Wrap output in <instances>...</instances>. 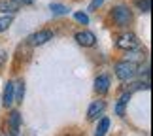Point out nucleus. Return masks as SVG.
<instances>
[{
	"instance_id": "f257e3e1",
	"label": "nucleus",
	"mask_w": 153,
	"mask_h": 136,
	"mask_svg": "<svg viewBox=\"0 0 153 136\" xmlns=\"http://www.w3.org/2000/svg\"><path fill=\"white\" fill-rule=\"evenodd\" d=\"M114 70H115V76H117V80H121V81H131L134 76L138 74V66L134 62H131V61H119V62H115V66H114Z\"/></svg>"
},
{
	"instance_id": "f03ea898",
	"label": "nucleus",
	"mask_w": 153,
	"mask_h": 136,
	"mask_svg": "<svg viewBox=\"0 0 153 136\" xmlns=\"http://www.w3.org/2000/svg\"><path fill=\"white\" fill-rule=\"evenodd\" d=\"M111 19H114L115 27H121L125 28L132 23V13L131 10L127 8V6H115L114 10H111Z\"/></svg>"
},
{
	"instance_id": "7ed1b4c3",
	"label": "nucleus",
	"mask_w": 153,
	"mask_h": 136,
	"mask_svg": "<svg viewBox=\"0 0 153 136\" xmlns=\"http://www.w3.org/2000/svg\"><path fill=\"white\" fill-rule=\"evenodd\" d=\"M115 45L119 47V49L132 51V49H136L140 45V40H138L136 34H132V32H123V34H119V36L115 38Z\"/></svg>"
},
{
	"instance_id": "20e7f679",
	"label": "nucleus",
	"mask_w": 153,
	"mask_h": 136,
	"mask_svg": "<svg viewBox=\"0 0 153 136\" xmlns=\"http://www.w3.org/2000/svg\"><path fill=\"white\" fill-rule=\"evenodd\" d=\"M49 40H53V32L51 30H38V32H34L28 36V44L30 45H44V44H48Z\"/></svg>"
},
{
	"instance_id": "39448f33",
	"label": "nucleus",
	"mask_w": 153,
	"mask_h": 136,
	"mask_svg": "<svg viewBox=\"0 0 153 136\" xmlns=\"http://www.w3.org/2000/svg\"><path fill=\"white\" fill-rule=\"evenodd\" d=\"M74 38H76V42L79 45H83V47H93L97 44V36L91 30H79V32L74 34Z\"/></svg>"
},
{
	"instance_id": "423d86ee",
	"label": "nucleus",
	"mask_w": 153,
	"mask_h": 136,
	"mask_svg": "<svg viewBox=\"0 0 153 136\" xmlns=\"http://www.w3.org/2000/svg\"><path fill=\"white\" fill-rule=\"evenodd\" d=\"M8 127H10L11 136H17V132H19V129H21V114L17 110H13L8 115Z\"/></svg>"
},
{
	"instance_id": "0eeeda50",
	"label": "nucleus",
	"mask_w": 153,
	"mask_h": 136,
	"mask_svg": "<svg viewBox=\"0 0 153 136\" xmlns=\"http://www.w3.org/2000/svg\"><path fill=\"white\" fill-rule=\"evenodd\" d=\"M104 108H106V102H104V100H95V102L89 106V110H87V119H89V121L97 119V117L104 111Z\"/></svg>"
},
{
	"instance_id": "6e6552de",
	"label": "nucleus",
	"mask_w": 153,
	"mask_h": 136,
	"mask_svg": "<svg viewBox=\"0 0 153 136\" xmlns=\"http://www.w3.org/2000/svg\"><path fill=\"white\" fill-rule=\"evenodd\" d=\"M95 91L98 94H106L110 91V76H106V74L98 76V78L95 80Z\"/></svg>"
},
{
	"instance_id": "1a4fd4ad",
	"label": "nucleus",
	"mask_w": 153,
	"mask_h": 136,
	"mask_svg": "<svg viewBox=\"0 0 153 136\" xmlns=\"http://www.w3.org/2000/svg\"><path fill=\"white\" fill-rule=\"evenodd\" d=\"M2 104H4V108H11V104H13V81H8V83H6Z\"/></svg>"
},
{
	"instance_id": "9d476101",
	"label": "nucleus",
	"mask_w": 153,
	"mask_h": 136,
	"mask_svg": "<svg viewBox=\"0 0 153 136\" xmlns=\"http://www.w3.org/2000/svg\"><path fill=\"white\" fill-rule=\"evenodd\" d=\"M19 10V6H15L11 0H0V11L6 15H13L15 11Z\"/></svg>"
},
{
	"instance_id": "9b49d317",
	"label": "nucleus",
	"mask_w": 153,
	"mask_h": 136,
	"mask_svg": "<svg viewBox=\"0 0 153 136\" xmlns=\"http://www.w3.org/2000/svg\"><path fill=\"white\" fill-rule=\"evenodd\" d=\"M23 97H25V85H23V81L13 83V102H23Z\"/></svg>"
},
{
	"instance_id": "f8f14e48",
	"label": "nucleus",
	"mask_w": 153,
	"mask_h": 136,
	"mask_svg": "<svg viewBox=\"0 0 153 136\" xmlns=\"http://www.w3.org/2000/svg\"><path fill=\"white\" fill-rule=\"evenodd\" d=\"M108 129H110V119L108 117H102L100 123H98V127H97V131H95V136H106Z\"/></svg>"
},
{
	"instance_id": "ddd939ff",
	"label": "nucleus",
	"mask_w": 153,
	"mask_h": 136,
	"mask_svg": "<svg viewBox=\"0 0 153 136\" xmlns=\"http://www.w3.org/2000/svg\"><path fill=\"white\" fill-rule=\"evenodd\" d=\"M49 10H51L55 15H64V13H68L66 6H62V4H51V6H49Z\"/></svg>"
},
{
	"instance_id": "4468645a",
	"label": "nucleus",
	"mask_w": 153,
	"mask_h": 136,
	"mask_svg": "<svg viewBox=\"0 0 153 136\" xmlns=\"http://www.w3.org/2000/svg\"><path fill=\"white\" fill-rule=\"evenodd\" d=\"M10 25H11V15H2L0 17V32L8 30Z\"/></svg>"
},
{
	"instance_id": "2eb2a0df",
	"label": "nucleus",
	"mask_w": 153,
	"mask_h": 136,
	"mask_svg": "<svg viewBox=\"0 0 153 136\" xmlns=\"http://www.w3.org/2000/svg\"><path fill=\"white\" fill-rule=\"evenodd\" d=\"M136 6L140 11H144V13H148L151 10V0H136Z\"/></svg>"
},
{
	"instance_id": "dca6fc26",
	"label": "nucleus",
	"mask_w": 153,
	"mask_h": 136,
	"mask_svg": "<svg viewBox=\"0 0 153 136\" xmlns=\"http://www.w3.org/2000/svg\"><path fill=\"white\" fill-rule=\"evenodd\" d=\"M74 19L78 21V23H83V25H87V23H89V15L83 13V11H76V13H74Z\"/></svg>"
},
{
	"instance_id": "f3484780",
	"label": "nucleus",
	"mask_w": 153,
	"mask_h": 136,
	"mask_svg": "<svg viewBox=\"0 0 153 136\" xmlns=\"http://www.w3.org/2000/svg\"><path fill=\"white\" fill-rule=\"evenodd\" d=\"M115 114L121 115V117L125 115V104H123V102H117V104H115Z\"/></svg>"
},
{
	"instance_id": "a211bd4d",
	"label": "nucleus",
	"mask_w": 153,
	"mask_h": 136,
	"mask_svg": "<svg viewBox=\"0 0 153 136\" xmlns=\"http://www.w3.org/2000/svg\"><path fill=\"white\" fill-rule=\"evenodd\" d=\"M11 2H13L15 6H19V8H21V6H30V4L34 2V0H11Z\"/></svg>"
},
{
	"instance_id": "6ab92c4d",
	"label": "nucleus",
	"mask_w": 153,
	"mask_h": 136,
	"mask_svg": "<svg viewBox=\"0 0 153 136\" xmlns=\"http://www.w3.org/2000/svg\"><path fill=\"white\" fill-rule=\"evenodd\" d=\"M102 2H104V0H93V2L89 4V10H91V11H95L97 8H100V6H102Z\"/></svg>"
},
{
	"instance_id": "aec40b11",
	"label": "nucleus",
	"mask_w": 153,
	"mask_h": 136,
	"mask_svg": "<svg viewBox=\"0 0 153 136\" xmlns=\"http://www.w3.org/2000/svg\"><path fill=\"white\" fill-rule=\"evenodd\" d=\"M6 57H8V55H6V51H4V49H0V64L6 61Z\"/></svg>"
}]
</instances>
